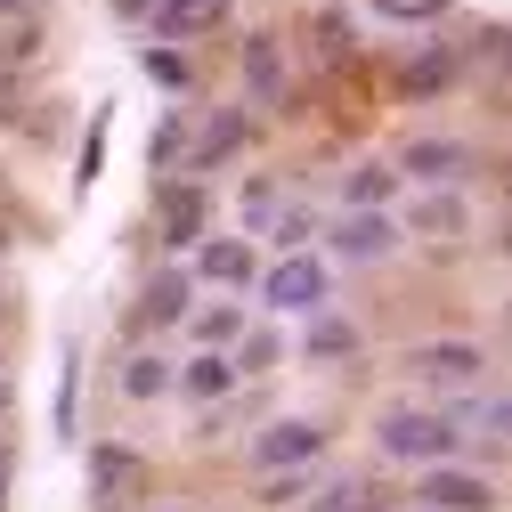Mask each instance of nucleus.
I'll return each mask as SVG.
<instances>
[{
	"label": "nucleus",
	"instance_id": "1",
	"mask_svg": "<svg viewBox=\"0 0 512 512\" xmlns=\"http://www.w3.org/2000/svg\"><path fill=\"white\" fill-rule=\"evenodd\" d=\"M374 447H382V456H391V464H447V456H456V423H447V415H431V407H391V415H382L374 423Z\"/></svg>",
	"mask_w": 512,
	"mask_h": 512
},
{
	"label": "nucleus",
	"instance_id": "2",
	"mask_svg": "<svg viewBox=\"0 0 512 512\" xmlns=\"http://www.w3.org/2000/svg\"><path fill=\"white\" fill-rule=\"evenodd\" d=\"M326 293H334V269L317 261V252H285V261H269V269H261V301H269V309H285V317L326 309Z\"/></svg>",
	"mask_w": 512,
	"mask_h": 512
},
{
	"label": "nucleus",
	"instance_id": "3",
	"mask_svg": "<svg viewBox=\"0 0 512 512\" xmlns=\"http://www.w3.org/2000/svg\"><path fill=\"white\" fill-rule=\"evenodd\" d=\"M317 447H326V423H309V415H277L261 439H252V464H261V472H309V464H317Z\"/></svg>",
	"mask_w": 512,
	"mask_h": 512
},
{
	"label": "nucleus",
	"instance_id": "4",
	"mask_svg": "<svg viewBox=\"0 0 512 512\" xmlns=\"http://www.w3.org/2000/svg\"><path fill=\"white\" fill-rule=\"evenodd\" d=\"M407 374L415 382H447V391H472V382H488V350L480 342H415Z\"/></svg>",
	"mask_w": 512,
	"mask_h": 512
},
{
	"label": "nucleus",
	"instance_id": "5",
	"mask_svg": "<svg viewBox=\"0 0 512 512\" xmlns=\"http://www.w3.org/2000/svg\"><path fill=\"white\" fill-rule=\"evenodd\" d=\"M415 496H423V512H496V480L456 472V464H423Z\"/></svg>",
	"mask_w": 512,
	"mask_h": 512
},
{
	"label": "nucleus",
	"instance_id": "6",
	"mask_svg": "<svg viewBox=\"0 0 512 512\" xmlns=\"http://www.w3.org/2000/svg\"><path fill=\"white\" fill-rule=\"evenodd\" d=\"M187 309H196V277H187V269H155V277L139 285L131 334H163V326H187Z\"/></svg>",
	"mask_w": 512,
	"mask_h": 512
},
{
	"label": "nucleus",
	"instance_id": "7",
	"mask_svg": "<svg viewBox=\"0 0 512 512\" xmlns=\"http://www.w3.org/2000/svg\"><path fill=\"white\" fill-rule=\"evenodd\" d=\"M139 488H147V456L122 439H98L90 447V504H131Z\"/></svg>",
	"mask_w": 512,
	"mask_h": 512
},
{
	"label": "nucleus",
	"instance_id": "8",
	"mask_svg": "<svg viewBox=\"0 0 512 512\" xmlns=\"http://www.w3.org/2000/svg\"><path fill=\"white\" fill-rule=\"evenodd\" d=\"M155 236H163V252H187L204 236V187L196 179H163L155 187Z\"/></svg>",
	"mask_w": 512,
	"mask_h": 512
},
{
	"label": "nucleus",
	"instance_id": "9",
	"mask_svg": "<svg viewBox=\"0 0 512 512\" xmlns=\"http://www.w3.org/2000/svg\"><path fill=\"white\" fill-rule=\"evenodd\" d=\"M399 171H407L415 187H456V179L480 171V155L456 147V139H407V147H399Z\"/></svg>",
	"mask_w": 512,
	"mask_h": 512
},
{
	"label": "nucleus",
	"instance_id": "10",
	"mask_svg": "<svg viewBox=\"0 0 512 512\" xmlns=\"http://www.w3.org/2000/svg\"><path fill=\"white\" fill-rule=\"evenodd\" d=\"M326 252L334 261H391L399 252V220H382V212H342L326 228Z\"/></svg>",
	"mask_w": 512,
	"mask_h": 512
},
{
	"label": "nucleus",
	"instance_id": "11",
	"mask_svg": "<svg viewBox=\"0 0 512 512\" xmlns=\"http://www.w3.org/2000/svg\"><path fill=\"white\" fill-rule=\"evenodd\" d=\"M244 139H252V114H244V106H220L204 131H187V163H196V171L236 163V155H244Z\"/></svg>",
	"mask_w": 512,
	"mask_h": 512
},
{
	"label": "nucleus",
	"instance_id": "12",
	"mask_svg": "<svg viewBox=\"0 0 512 512\" xmlns=\"http://www.w3.org/2000/svg\"><path fill=\"white\" fill-rule=\"evenodd\" d=\"M228 9H236V0H155L147 17H155V41L179 49V41H196V33H220Z\"/></svg>",
	"mask_w": 512,
	"mask_h": 512
},
{
	"label": "nucleus",
	"instance_id": "13",
	"mask_svg": "<svg viewBox=\"0 0 512 512\" xmlns=\"http://www.w3.org/2000/svg\"><path fill=\"white\" fill-rule=\"evenodd\" d=\"M171 391H187V399H204V407H220L228 391H244V374H236V358L228 350H196L179 374H171Z\"/></svg>",
	"mask_w": 512,
	"mask_h": 512
},
{
	"label": "nucleus",
	"instance_id": "14",
	"mask_svg": "<svg viewBox=\"0 0 512 512\" xmlns=\"http://www.w3.org/2000/svg\"><path fill=\"white\" fill-rule=\"evenodd\" d=\"M187 252H196V269H187V277H204V285H244L252 277V244L244 236H212V244H187Z\"/></svg>",
	"mask_w": 512,
	"mask_h": 512
},
{
	"label": "nucleus",
	"instance_id": "15",
	"mask_svg": "<svg viewBox=\"0 0 512 512\" xmlns=\"http://www.w3.org/2000/svg\"><path fill=\"white\" fill-rule=\"evenodd\" d=\"M244 82H252V106H269V114L285 106V66H277V41L269 33L244 41Z\"/></svg>",
	"mask_w": 512,
	"mask_h": 512
},
{
	"label": "nucleus",
	"instance_id": "16",
	"mask_svg": "<svg viewBox=\"0 0 512 512\" xmlns=\"http://www.w3.org/2000/svg\"><path fill=\"white\" fill-rule=\"evenodd\" d=\"M187 334H196L204 350H236V342H244V309L220 293V301H204V309H187Z\"/></svg>",
	"mask_w": 512,
	"mask_h": 512
},
{
	"label": "nucleus",
	"instance_id": "17",
	"mask_svg": "<svg viewBox=\"0 0 512 512\" xmlns=\"http://www.w3.org/2000/svg\"><path fill=\"white\" fill-rule=\"evenodd\" d=\"M423 236H464L472 228V204L456 196V187H431V196H415V212H407Z\"/></svg>",
	"mask_w": 512,
	"mask_h": 512
},
{
	"label": "nucleus",
	"instance_id": "18",
	"mask_svg": "<svg viewBox=\"0 0 512 512\" xmlns=\"http://www.w3.org/2000/svg\"><path fill=\"white\" fill-rule=\"evenodd\" d=\"M171 374H179V366H171L163 350H131V366H122V399H139V407L163 399V391H171Z\"/></svg>",
	"mask_w": 512,
	"mask_h": 512
},
{
	"label": "nucleus",
	"instance_id": "19",
	"mask_svg": "<svg viewBox=\"0 0 512 512\" xmlns=\"http://www.w3.org/2000/svg\"><path fill=\"white\" fill-rule=\"evenodd\" d=\"M391 171H382V163H358L350 179H342V212H382V204H391Z\"/></svg>",
	"mask_w": 512,
	"mask_h": 512
},
{
	"label": "nucleus",
	"instance_id": "20",
	"mask_svg": "<svg viewBox=\"0 0 512 512\" xmlns=\"http://www.w3.org/2000/svg\"><path fill=\"white\" fill-rule=\"evenodd\" d=\"M447 82H456V57H447V49H423V57L399 66V90H407V98H431V90H447Z\"/></svg>",
	"mask_w": 512,
	"mask_h": 512
},
{
	"label": "nucleus",
	"instance_id": "21",
	"mask_svg": "<svg viewBox=\"0 0 512 512\" xmlns=\"http://www.w3.org/2000/svg\"><path fill=\"white\" fill-rule=\"evenodd\" d=\"M309 358H358V326H350V317L309 309Z\"/></svg>",
	"mask_w": 512,
	"mask_h": 512
},
{
	"label": "nucleus",
	"instance_id": "22",
	"mask_svg": "<svg viewBox=\"0 0 512 512\" xmlns=\"http://www.w3.org/2000/svg\"><path fill=\"white\" fill-rule=\"evenodd\" d=\"M187 131H196L187 114H163L155 131H147V171H171V163H187Z\"/></svg>",
	"mask_w": 512,
	"mask_h": 512
},
{
	"label": "nucleus",
	"instance_id": "23",
	"mask_svg": "<svg viewBox=\"0 0 512 512\" xmlns=\"http://www.w3.org/2000/svg\"><path fill=\"white\" fill-rule=\"evenodd\" d=\"M317 57H326V66H350V57H358V41H350V17L342 9H317Z\"/></svg>",
	"mask_w": 512,
	"mask_h": 512
},
{
	"label": "nucleus",
	"instance_id": "24",
	"mask_svg": "<svg viewBox=\"0 0 512 512\" xmlns=\"http://www.w3.org/2000/svg\"><path fill=\"white\" fill-rule=\"evenodd\" d=\"M269 236H277V252H301V244L317 236V212H309V204H277V220H269Z\"/></svg>",
	"mask_w": 512,
	"mask_h": 512
},
{
	"label": "nucleus",
	"instance_id": "25",
	"mask_svg": "<svg viewBox=\"0 0 512 512\" xmlns=\"http://www.w3.org/2000/svg\"><path fill=\"white\" fill-rule=\"evenodd\" d=\"M139 74H147V82H163V90H187V57H179L171 41H147V57H139Z\"/></svg>",
	"mask_w": 512,
	"mask_h": 512
},
{
	"label": "nucleus",
	"instance_id": "26",
	"mask_svg": "<svg viewBox=\"0 0 512 512\" xmlns=\"http://www.w3.org/2000/svg\"><path fill=\"white\" fill-rule=\"evenodd\" d=\"M106 122H114V106H98V122H90L82 163H74V187H98V171H106Z\"/></svg>",
	"mask_w": 512,
	"mask_h": 512
},
{
	"label": "nucleus",
	"instance_id": "27",
	"mask_svg": "<svg viewBox=\"0 0 512 512\" xmlns=\"http://www.w3.org/2000/svg\"><path fill=\"white\" fill-rule=\"evenodd\" d=\"M57 374H66V382H57V439H74V374H82V350H66V358H57Z\"/></svg>",
	"mask_w": 512,
	"mask_h": 512
},
{
	"label": "nucleus",
	"instance_id": "28",
	"mask_svg": "<svg viewBox=\"0 0 512 512\" xmlns=\"http://www.w3.org/2000/svg\"><path fill=\"white\" fill-rule=\"evenodd\" d=\"M244 220H252V228L277 220V179H244Z\"/></svg>",
	"mask_w": 512,
	"mask_h": 512
},
{
	"label": "nucleus",
	"instance_id": "29",
	"mask_svg": "<svg viewBox=\"0 0 512 512\" xmlns=\"http://www.w3.org/2000/svg\"><path fill=\"white\" fill-rule=\"evenodd\" d=\"M277 358H285V350H277V334H252V342H244V358H236V374H244V366L261 374V366H277Z\"/></svg>",
	"mask_w": 512,
	"mask_h": 512
},
{
	"label": "nucleus",
	"instance_id": "30",
	"mask_svg": "<svg viewBox=\"0 0 512 512\" xmlns=\"http://www.w3.org/2000/svg\"><path fill=\"white\" fill-rule=\"evenodd\" d=\"M382 17H447V0H374Z\"/></svg>",
	"mask_w": 512,
	"mask_h": 512
},
{
	"label": "nucleus",
	"instance_id": "31",
	"mask_svg": "<svg viewBox=\"0 0 512 512\" xmlns=\"http://www.w3.org/2000/svg\"><path fill=\"white\" fill-rule=\"evenodd\" d=\"M114 9H122V17H147V9H155V0H114Z\"/></svg>",
	"mask_w": 512,
	"mask_h": 512
},
{
	"label": "nucleus",
	"instance_id": "32",
	"mask_svg": "<svg viewBox=\"0 0 512 512\" xmlns=\"http://www.w3.org/2000/svg\"><path fill=\"white\" fill-rule=\"evenodd\" d=\"M17 9H33V0H0V17H17Z\"/></svg>",
	"mask_w": 512,
	"mask_h": 512
},
{
	"label": "nucleus",
	"instance_id": "33",
	"mask_svg": "<svg viewBox=\"0 0 512 512\" xmlns=\"http://www.w3.org/2000/svg\"><path fill=\"white\" fill-rule=\"evenodd\" d=\"M0 512H9V472H0Z\"/></svg>",
	"mask_w": 512,
	"mask_h": 512
},
{
	"label": "nucleus",
	"instance_id": "34",
	"mask_svg": "<svg viewBox=\"0 0 512 512\" xmlns=\"http://www.w3.org/2000/svg\"><path fill=\"white\" fill-rule=\"evenodd\" d=\"M0 415H9V382H0Z\"/></svg>",
	"mask_w": 512,
	"mask_h": 512
},
{
	"label": "nucleus",
	"instance_id": "35",
	"mask_svg": "<svg viewBox=\"0 0 512 512\" xmlns=\"http://www.w3.org/2000/svg\"><path fill=\"white\" fill-rule=\"evenodd\" d=\"M0 472H9V439H0Z\"/></svg>",
	"mask_w": 512,
	"mask_h": 512
},
{
	"label": "nucleus",
	"instance_id": "36",
	"mask_svg": "<svg viewBox=\"0 0 512 512\" xmlns=\"http://www.w3.org/2000/svg\"><path fill=\"white\" fill-rule=\"evenodd\" d=\"M0 309H9V277H0Z\"/></svg>",
	"mask_w": 512,
	"mask_h": 512
}]
</instances>
